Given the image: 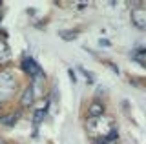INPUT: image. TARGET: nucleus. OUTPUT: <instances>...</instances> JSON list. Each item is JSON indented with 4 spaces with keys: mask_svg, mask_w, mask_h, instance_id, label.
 Returning <instances> with one entry per match:
<instances>
[{
    "mask_svg": "<svg viewBox=\"0 0 146 144\" xmlns=\"http://www.w3.org/2000/svg\"><path fill=\"white\" fill-rule=\"evenodd\" d=\"M7 46H6V42H4V40H0V64H2V62H6L7 60Z\"/></svg>",
    "mask_w": 146,
    "mask_h": 144,
    "instance_id": "obj_6",
    "label": "nucleus"
},
{
    "mask_svg": "<svg viewBox=\"0 0 146 144\" xmlns=\"http://www.w3.org/2000/svg\"><path fill=\"white\" fill-rule=\"evenodd\" d=\"M33 100H35V91H33V88H27L24 91V97H22V106L33 104Z\"/></svg>",
    "mask_w": 146,
    "mask_h": 144,
    "instance_id": "obj_5",
    "label": "nucleus"
},
{
    "mask_svg": "<svg viewBox=\"0 0 146 144\" xmlns=\"http://www.w3.org/2000/svg\"><path fill=\"white\" fill-rule=\"evenodd\" d=\"M0 144H4V142H0Z\"/></svg>",
    "mask_w": 146,
    "mask_h": 144,
    "instance_id": "obj_12",
    "label": "nucleus"
},
{
    "mask_svg": "<svg viewBox=\"0 0 146 144\" xmlns=\"http://www.w3.org/2000/svg\"><path fill=\"white\" fill-rule=\"evenodd\" d=\"M135 55H146V49H137Z\"/></svg>",
    "mask_w": 146,
    "mask_h": 144,
    "instance_id": "obj_11",
    "label": "nucleus"
},
{
    "mask_svg": "<svg viewBox=\"0 0 146 144\" xmlns=\"http://www.w3.org/2000/svg\"><path fill=\"white\" fill-rule=\"evenodd\" d=\"M62 37L64 38H66V40H71V38H75V35H77V31H73V33H71V31H62Z\"/></svg>",
    "mask_w": 146,
    "mask_h": 144,
    "instance_id": "obj_9",
    "label": "nucleus"
},
{
    "mask_svg": "<svg viewBox=\"0 0 146 144\" xmlns=\"http://www.w3.org/2000/svg\"><path fill=\"white\" fill-rule=\"evenodd\" d=\"M46 117V110H36V113H35V119H33V122L35 126H38L40 122H42V119Z\"/></svg>",
    "mask_w": 146,
    "mask_h": 144,
    "instance_id": "obj_8",
    "label": "nucleus"
},
{
    "mask_svg": "<svg viewBox=\"0 0 146 144\" xmlns=\"http://www.w3.org/2000/svg\"><path fill=\"white\" fill-rule=\"evenodd\" d=\"M88 113H90V117L97 119V117H102L104 115V108H102V104H99V102H93V104L90 106Z\"/></svg>",
    "mask_w": 146,
    "mask_h": 144,
    "instance_id": "obj_4",
    "label": "nucleus"
},
{
    "mask_svg": "<svg viewBox=\"0 0 146 144\" xmlns=\"http://www.w3.org/2000/svg\"><path fill=\"white\" fill-rule=\"evenodd\" d=\"M131 20L139 29L146 31V11L144 9H133L131 11Z\"/></svg>",
    "mask_w": 146,
    "mask_h": 144,
    "instance_id": "obj_3",
    "label": "nucleus"
},
{
    "mask_svg": "<svg viewBox=\"0 0 146 144\" xmlns=\"http://www.w3.org/2000/svg\"><path fill=\"white\" fill-rule=\"evenodd\" d=\"M18 117H20V115H9V117H2V119H0V122H2V124H6V126H13V124H15L17 122V119H18Z\"/></svg>",
    "mask_w": 146,
    "mask_h": 144,
    "instance_id": "obj_7",
    "label": "nucleus"
},
{
    "mask_svg": "<svg viewBox=\"0 0 146 144\" xmlns=\"http://www.w3.org/2000/svg\"><path fill=\"white\" fill-rule=\"evenodd\" d=\"M17 82H15V77H13L9 71H4V73H0V95L4 97H9L13 93V89H15Z\"/></svg>",
    "mask_w": 146,
    "mask_h": 144,
    "instance_id": "obj_1",
    "label": "nucleus"
},
{
    "mask_svg": "<svg viewBox=\"0 0 146 144\" xmlns=\"http://www.w3.org/2000/svg\"><path fill=\"white\" fill-rule=\"evenodd\" d=\"M22 67H24L26 73H29L31 77H35V79H42V77H44V73H42V69H40V66L36 64L35 60H31V58H24V62H22Z\"/></svg>",
    "mask_w": 146,
    "mask_h": 144,
    "instance_id": "obj_2",
    "label": "nucleus"
},
{
    "mask_svg": "<svg viewBox=\"0 0 146 144\" xmlns=\"http://www.w3.org/2000/svg\"><path fill=\"white\" fill-rule=\"evenodd\" d=\"M93 144H110V142H108L106 139L102 137V139H95V141H93Z\"/></svg>",
    "mask_w": 146,
    "mask_h": 144,
    "instance_id": "obj_10",
    "label": "nucleus"
}]
</instances>
